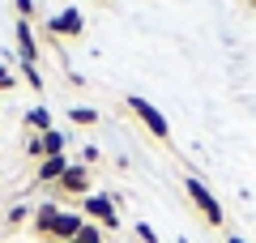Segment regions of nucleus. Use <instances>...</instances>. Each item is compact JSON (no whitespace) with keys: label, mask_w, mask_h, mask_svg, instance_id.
Here are the masks:
<instances>
[{"label":"nucleus","mask_w":256,"mask_h":243,"mask_svg":"<svg viewBox=\"0 0 256 243\" xmlns=\"http://www.w3.org/2000/svg\"><path fill=\"white\" fill-rule=\"evenodd\" d=\"M184 192H188V200H192V209L205 218V226H222V205H218V196H214L210 188H205V180H196V175H188L184 180Z\"/></svg>","instance_id":"obj_1"},{"label":"nucleus","mask_w":256,"mask_h":243,"mask_svg":"<svg viewBox=\"0 0 256 243\" xmlns=\"http://www.w3.org/2000/svg\"><path fill=\"white\" fill-rule=\"evenodd\" d=\"M82 218L94 222V226H102V230H120L116 200H111L107 192H90V196H82Z\"/></svg>","instance_id":"obj_2"},{"label":"nucleus","mask_w":256,"mask_h":243,"mask_svg":"<svg viewBox=\"0 0 256 243\" xmlns=\"http://www.w3.org/2000/svg\"><path fill=\"white\" fill-rule=\"evenodd\" d=\"M128 111H132V116H137L141 124H146V132H150V136H158L162 145L171 141V124H166V116L154 107V102H146L141 94H128Z\"/></svg>","instance_id":"obj_3"},{"label":"nucleus","mask_w":256,"mask_h":243,"mask_svg":"<svg viewBox=\"0 0 256 243\" xmlns=\"http://www.w3.org/2000/svg\"><path fill=\"white\" fill-rule=\"evenodd\" d=\"M47 30H52L56 43H60V38H82L86 18H82V9H64V13H56V18L47 22Z\"/></svg>","instance_id":"obj_4"},{"label":"nucleus","mask_w":256,"mask_h":243,"mask_svg":"<svg viewBox=\"0 0 256 243\" xmlns=\"http://www.w3.org/2000/svg\"><path fill=\"white\" fill-rule=\"evenodd\" d=\"M60 192H68V196H90V166H82V162H68V171L60 175V184H56Z\"/></svg>","instance_id":"obj_5"},{"label":"nucleus","mask_w":256,"mask_h":243,"mask_svg":"<svg viewBox=\"0 0 256 243\" xmlns=\"http://www.w3.org/2000/svg\"><path fill=\"white\" fill-rule=\"evenodd\" d=\"M60 214H64V209L52 205V200H47V205H38V209H34V234L52 239V234H56V222H60Z\"/></svg>","instance_id":"obj_6"},{"label":"nucleus","mask_w":256,"mask_h":243,"mask_svg":"<svg viewBox=\"0 0 256 243\" xmlns=\"http://www.w3.org/2000/svg\"><path fill=\"white\" fill-rule=\"evenodd\" d=\"M82 226H86V218H82V214H60V222H56V234H52V243H73Z\"/></svg>","instance_id":"obj_7"},{"label":"nucleus","mask_w":256,"mask_h":243,"mask_svg":"<svg viewBox=\"0 0 256 243\" xmlns=\"http://www.w3.org/2000/svg\"><path fill=\"white\" fill-rule=\"evenodd\" d=\"M18 47H22V64H38L34 30H30V22H22V18H18Z\"/></svg>","instance_id":"obj_8"},{"label":"nucleus","mask_w":256,"mask_h":243,"mask_svg":"<svg viewBox=\"0 0 256 243\" xmlns=\"http://www.w3.org/2000/svg\"><path fill=\"white\" fill-rule=\"evenodd\" d=\"M64 171H68V158H64V154H60V158H43V162H38V171H34V180L38 184H60Z\"/></svg>","instance_id":"obj_9"},{"label":"nucleus","mask_w":256,"mask_h":243,"mask_svg":"<svg viewBox=\"0 0 256 243\" xmlns=\"http://www.w3.org/2000/svg\"><path fill=\"white\" fill-rule=\"evenodd\" d=\"M26 124L34 128V136H43V132H52V128H56V124H52V111H47V107H30V111H26Z\"/></svg>","instance_id":"obj_10"},{"label":"nucleus","mask_w":256,"mask_h":243,"mask_svg":"<svg viewBox=\"0 0 256 243\" xmlns=\"http://www.w3.org/2000/svg\"><path fill=\"white\" fill-rule=\"evenodd\" d=\"M43 154H47V158H60V154H64V132H60V128L43 132Z\"/></svg>","instance_id":"obj_11"},{"label":"nucleus","mask_w":256,"mask_h":243,"mask_svg":"<svg viewBox=\"0 0 256 243\" xmlns=\"http://www.w3.org/2000/svg\"><path fill=\"white\" fill-rule=\"evenodd\" d=\"M68 120H73V124H82V128H90V124H98V111H94V107H73V111H68Z\"/></svg>","instance_id":"obj_12"},{"label":"nucleus","mask_w":256,"mask_h":243,"mask_svg":"<svg viewBox=\"0 0 256 243\" xmlns=\"http://www.w3.org/2000/svg\"><path fill=\"white\" fill-rule=\"evenodd\" d=\"M73 243H102V226H94V222H86L82 230H77V239Z\"/></svg>","instance_id":"obj_13"},{"label":"nucleus","mask_w":256,"mask_h":243,"mask_svg":"<svg viewBox=\"0 0 256 243\" xmlns=\"http://www.w3.org/2000/svg\"><path fill=\"white\" fill-rule=\"evenodd\" d=\"M22 72H26V86H30V90H47V86H43V72H38V64H22Z\"/></svg>","instance_id":"obj_14"},{"label":"nucleus","mask_w":256,"mask_h":243,"mask_svg":"<svg viewBox=\"0 0 256 243\" xmlns=\"http://www.w3.org/2000/svg\"><path fill=\"white\" fill-rule=\"evenodd\" d=\"M26 158H34V162L47 158V154H43V136H30V141H26Z\"/></svg>","instance_id":"obj_15"},{"label":"nucleus","mask_w":256,"mask_h":243,"mask_svg":"<svg viewBox=\"0 0 256 243\" xmlns=\"http://www.w3.org/2000/svg\"><path fill=\"white\" fill-rule=\"evenodd\" d=\"M9 90H18V77H13V72L0 64V94H9Z\"/></svg>","instance_id":"obj_16"},{"label":"nucleus","mask_w":256,"mask_h":243,"mask_svg":"<svg viewBox=\"0 0 256 243\" xmlns=\"http://www.w3.org/2000/svg\"><path fill=\"white\" fill-rule=\"evenodd\" d=\"M132 230H137V239H141V243H158V234H154V226H146V222H137V226H132Z\"/></svg>","instance_id":"obj_17"},{"label":"nucleus","mask_w":256,"mask_h":243,"mask_svg":"<svg viewBox=\"0 0 256 243\" xmlns=\"http://www.w3.org/2000/svg\"><path fill=\"white\" fill-rule=\"evenodd\" d=\"M26 218H30V209H26V205H13V209H9V226H22Z\"/></svg>","instance_id":"obj_18"},{"label":"nucleus","mask_w":256,"mask_h":243,"mask_svg":"<svg viewBox=\"0 0 256 243\" xmlns=\"http://www.w3.org/2000/svg\"><path fill=\"white\" fill-rule=\"evenodd\" d=\"M13 4H18L22 22H34V0H13Z\"/></svg>","instance_id":"obj_19"},{"label":"nucleus","mask_w":256,"mask_h":243,"mask_svg":"<svg viewBox=\"0 0 256 243\" xmlns=\"http://www.w3.org/2000/svg\"><path fill=\"white\" fill-rule=\"evenodd\" d=\"M94 162H98V145H86L82 150V166H94Z\"/></svg>","instance_id":"obj_20"},{"label":"nucleus","mask_w":256,"mask_h":243,"mask_svg":"<svg viewBox=\"0 0 256 243\" xmlns=\"http://www.w3.org/2000/svg\"><path fill=\"white\" fill-rule=\"evenodd\" d=\"M226 243H248V239H239V234H226Z\"/></svg>","instance_id":"obj_21"}]
</instances>
